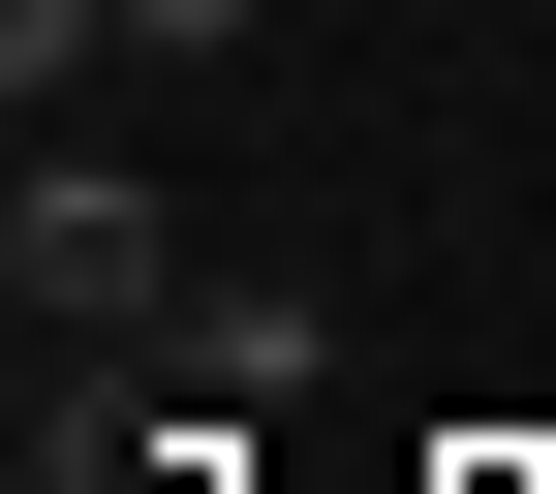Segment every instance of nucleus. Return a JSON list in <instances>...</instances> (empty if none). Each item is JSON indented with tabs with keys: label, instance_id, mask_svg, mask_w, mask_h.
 <instances>
[{
	"label": "nucleus",
	"instance_id": "f03ea898",
	"mask_svg": "<svg viewBox=\"0 0 556 494\" xmlns=\"http://www.w3.org/2000/svg\"><path fill=\"white\" fill-rule=\"evenodd\" d=\"M155 371L217 402V433H278V402L340 371V309H309V278H186V340H155Z\"/></svg>",
	"mask_w": 556,
	"mask_h": 494
},
{
	"label": "nucleus",
	"instance_id": "f257e3e1",
	"mask_svg": "<svg viewBox=\"0 0 556 494\" xmlns=\"http://www.w3.org/2000/svg\"><path fill=\"white\" fill-rule=\"evenodd\" d=\"M0 278H31V340H186V278H217V248H186L124 155H62V124H31V186H0Z\"/></svg>",
	"mask_w": 556,
	"mask_h": 494
},
{
	"label": "nucleus",
	"instance_id": "39448f33",
	"mask_svg": "<svg viewBox=\"0 0 556 494\" xmlns=\"http://www.w3.org/2000/svg\"><path fill=\"white\" fill-rule=\"evenodd\" d=\"M433 494H526V464H433Z\"/></svg>",
	"mask_w": 556,
	"mask_h": 494
},
{
	"label": "nucleus",
	"instance_id": "7ed1b4c3",
	"mask_svg": "<svg viewBox=\"0 0 556 494\" xmlns=\"http://www.w3.org/2000/svg\"><path fill=\"white\" fill-rule=\"evenodd\" d=\"M62 62H124V0H0V93L62 124Z\"/></svg>",
	"mask_w": 556,
	"mask_h": 494
},
{
	"label": "nucleus",
	"instance_id": "20e7f679",
	"mask_svg": "<svg viewBox=\"0 0 556 494\" xmlns=\"http://www.w3.org/2000/svg\"><path fill=\"white\" fill-rule=\"evenodd\" d=\"M124 62H248V0H124Z\"/></svg>",
	"mask_w": 556,
	"mask_h": 494
}]
</instances>
